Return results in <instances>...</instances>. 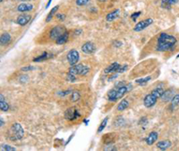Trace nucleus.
Instances as JSON below:
<instances>
[{
  "label": "nucleus",
  "mask_w": 179,
  "mask_h": 151,
  "mask_svg": "<svg viewBox=\"0 0 179 151\" xmlns=\"http://www.w3.org/2000/svg\"><path fill=\"white\" fill-rule=\"evenodd\" d=\"M89 2H90V0H76L75 4L78 7H84V6L88 5Z\"/></svg>",
  "instance_id": "obj_31"
},
{
  "label": "nucleus",
  "mask_w": 179,
  "mask_h": 151,
  "mask_svg": "<svg viewBox=\"0 0 179 151\" xmlns=\"http://www.w3.org/2000/svg\"><path fill=\"white\" fill-rule=\"evenodd\" d=\"M18 1H21V2H28L30 0H18Z\"/></svg>",
  "instance_id": "obj_49"
},
{
  "label": "nucleus",
  "mask_w": 179,
  "mask_h": 151,
  "mask_svg": "<svg viewBox=\"0 0 179 151\" xmlns=\"http://www.w3.org/2000/svg\"><path fill=\"white\" fill-rule=\"evenodd\" d=\"M151 76L144 77V78H140V79H137V80L135 81V82H136L137 84H139L140 86H144V85H146V84L149 82V81H151Z\"/></svg>",
  "instance_id": "obj_26"
},
{
  "label": "nucleus",
  "mask_w": 179,
  "mask_h": 151,
  "mask_svg": "<svg viewBox=\"0 0 179 151\" xmlns=\"http://www.w3.org/2000/svg\"><path fill=\"white\" fill-rule=\"evenodd\" d=\"M176 38L167 33H161L158 38V44L156 46L157 51L159 52H166V51H172L175 48L176 44Z\"/></svg>",
  "instance_id": "obj_1"
},
{
  "label": "nucleus",
  "mask_w": 179,
  "mask_h": 151,
  "mask_svg": "<svg viewBox=\"0 0 179 151\" xmlns=\"http://www.w3.org/2000/svg\"><path fill=\"white\" fill-rule=\"evenodd\" d=\"M81 33H82V30H74V32H73L74 35H80V34H81Z\"/></svg>",
  "instance_id": "obj_45"
},
{
  "label": "nucleus",
  "mask_w": 179,
  "mask_h": 151,
  "mask_svg": "<svg viewBox=\"0 0 179 151\" xmlns=\"http://www.w3.org/2000/svg\"><path fill=\"white\" fill-rule=\"evenodd\" d=\"M113 45H114L116 47H120L121 46H123V43H122L121 41H119V40H116V41H114Z\"/></svg>",
  "instance_id": "obj_42"
},
{
  "label": "nucleus",
  "mask_w": 179,
  "mask_h": 151,
  "mask_svg": "<svg viewBox=\"0 0 179 151\" xmlns=\"http://www.w3.org/2000/svg\"><path fill=\"white\" fill-rule=\"evenodd\" d=\"M2 2H3V0H1V3H2Z\"/></svg>",
  "instance_id": "obj_51"
},
{
  "label": "nucleus",
  "mask_w": 179,
  "mask_h": 151,
  "mask_svg": "<svg viewBox=\"0 0 179 151\" xmlns=\"http://www.w3.org/2000/svg\"><path fill=\"white\" fill-rule=\"evenodd\" d=\"M89 123H90V120H87V119H83V123H84L85 125H88V124H89Z\"/></svg>",
  "instance_id": "obj_47"
},
{
  "label": "nucleus",
  "mask_w": 179,
  "mask_h": 151,
  "mask_svg": "<svg viewBox=\"0 0 179 151\" xmlns=\"http://www.w3.org/2000/svg\"><path fill=\"white\" fill-rule=\"evenodd\" d=\"M31 15H22L17 17L16 23L20 26H25L26 24H28V23L31 21Z\"/></svg>",
  "instance_id": "obj_11"
},
{
  "label": "nucleus",
  "mask_w": 179,
  "mask_h": 151,
  "mask_svg": "<svg viewBox=\"0 0 179 151\" xmlns=\"http://www.w3.org/2000/svg\"><path fill=\"white\" fill-rule=\"evenodd\" d=\"M10 133L11 136L9 137L10 140H17V139H22L24 136V131L22 127V125L18 123H15L11 129H10Z\"/></svg>",
  "instance_id": "obj_2"
},
{
  "label": "nucleus",
  "mask_w": 179,
  "mask_h": 151,
  "mask_svg": "<svg viewBox=\"0 0 179 151\" xmlns=\"http://www.w3.org/2000/svg\"><path fill=\"white\" fill-rule=\"evenodd\" d=\"M108 99L109 100V101H116V88H114L112 89L111 90H109L108 92Z\"/></svg>",
  "instance_id": "obj_23"
},
{
  "label": "nucleus",
  "mask_w": 179,
  "mask_h": 151,
  "mask_svg": "<svg viewBox=\"0 0 179 151\" xmlns=\"http://www.w3.org/2000/svg\"><path fill=\"white\" fill-rule=\"evenodd\" d=\"M171 147V141L170 140H161V141H159L157 143V147L159 149H161V150H166L167 148H169Z\"/></svg>",
  "instance_id": "obj_18"
},
{
  "label": "nucleus",
  "mask_w": 179,
  "mask_h": 151,
  "mask_svg": "<svg viewBox=\"0 0 179 151\" xmlns=\"http://www.w3.org/2000/svg\"><path fill=\"white\" fill-rule=\"evenodd\" d=\"M34 8L32 4L30 3H21L18 7H17V11L20 13H25V12H29L31 11Z\"/></svg>",
  "instance_id": "obj_10"
},
{
  "label": "nucleus",
  "mask_w": 179,
  "mask_h": 151,
  "mask_svg": "<svg viewBox=\"0 0 179 151\" xmlns=\"http://www.w3.org/2000/svg\"><path fill=\"white\" fill-rule=\"evenodd\" d=\"M9 108H10V107L6 102L4 95L1 94V95H0V109H1V111H3V112H7V111L9 110Z\"/></svg>",
  "instance_id": "obj_19"
},
{
  "label": "nucleus",
  "mask_w": 179,
  "mask_h": 151,
  "mask_svg": "<svg viewBox=\"0 0 179 151\" xmlns=\"http://www.w3.org/2000/svg\"><path fill=\"white\" fill-rule=\"evenodd\" d=\"M124 85H126V84H125V82H124V81H117V82H116V84H115V88H120V87L124 86Z\"/></svg>",
  "instance_id": "obj_39"
},
{
  "label": "nucleus",
  "mask_w": 179,
  "mask_h": 151,
  "mask_svg": "<svg viewBox=\"0 0 179 151\" xmlns=\"http://www.w3.org/2000/svg\"><path fill=\"white\" fill-rule=\"evenodd\" d=\"M147 123H148V120H147L146 117H143V118L140 120V122H139V123H140L141 125H146Z\"/></svg>",
  "instance_id": "obj_41"
},
{
  "label": "nucleus",
  "mask_w": 179,
  "mask_h": 151,
  "mask_svg": "<svg viewBox=\"0 0 179 151\" xmlns=\"http://www.w3.org/2000/svg\"><path fill=\"white\" fill-rule=\"evenodd\" d=\"M157 139H158V132L157 131H151L148 135V137L145 139V141H146L147 145L151 146L157 141Z\"/></svg>",
  "instance_id": "obj_13"
},
{
  "label": "nucleus",
  "mask_w": 179,
  "mask_h": 151,
  "mask_svg": "<svg viewBox=\"0 0 179 151\" xmlns=\"http://www.w3.org/2000/svg\"><path fill=\"white\" fill-rule=\"evenodd\" d=\"M105 150H116V148L112 145V144H108L106 146V147L104 148Z\"/></svg>",
  "instance_id": "obj_40"
},
{
  "label": "nucleus",
  "mask_w": 179,
  "mask_h": 151,
  "mask_svg": "<svg viewBox=\"0 0 179 151\" xmlns=\"http://www.w3.org/2000/svg\"><path fill=\"white\" fill-rule=\"evenodd\" d=\"M19 81H20L21 82H23V83L27 82V81H29V76L26 75V74H23V75H22V76L19 78Z\"/></svg>",
  "instance_id": "obj_35"
},
{
  "label": "nucleus",
  "mask_w": 179,
  "mask_h": 151,
  "mask_svg": "<svg viewBox=\"0 0 179 151\" xmlns=\"http://www.w3.org/2000/svg\"><path fill=\"white\" fill-rule=\"evenodd\" d=\"M35 68L33 67V66H31V65H28V66H24V67H23L22 68V71L23 72H28V71H32V70H34Z\"/></svg>",
  "instance_id": "obj_38"
},
{
  "label": "nucleus",
  "mask_w": 179,
  "mask_h": 151,
  "mask_svg": "<svg viewBox=\"0 0 179 151\" xmlns=\"http://www.w3.org/2000/svg\"><path fill=\"white\" fill-rule=\"evenodd\" d=\"M141 15H142V12H141V11H139V12H134V13L131 15V18H132V20L133 22H135V21L137 20V18L140 17Z\"/></svg>",
  "instance_id": "obj_34"
},
{
  "label": "nucleus",
  "mask_w": 179,
  "mask_h": 151,
  "mask_svg": "<svg viewBox=\"0 0 179 151\" xmlns=\"http://www.w3.org/2000/svg\"><path fill=\"white\" fill-rule=\"evenodd\" d=\"M118 76H119V73H116V74H113V75H111V76H110V77L108 78V81H113L114 79L117 78Z\"/></svg>",
  "instance_id": "obj_43"
},
{
  "label": "nucleus",
  "mask_w": 179,
  "mask_h": 151,
  "mask_svg": "<svg viewBox=\"0 0 179 151\" xmlns=\"http://www.w3.org/2000/svg\"><path fill=\"white\" fill-rule=\"evenodd\" d=\"M51 3H52V0H49V2H48V4L46 5V9H48V8L49 7V6L51 5Z\"/></svg>",
  "instance_id": "obj_46"
},
{
  "label": "nucleus",
  "mask_w": 179,
  "mask_h": 151,
  "mask_svg": "<svg viewBox=\"0 0 179 151\" xmlns=\"http://www.w3.org/2000/svg\"><path fill=\"white\" fill-rule=\"evenodd\" d=\"M0 122H1V124H0V126H3L4 125V123H3V118H1V119H0Z\"/></svg>",
  "instance_id": "obj_48"
},
{
  "label": "nucleus",
  "mask_w": 179,
  "mask_h": 151,
  "mask_svg": "<svg viewBox=\"0 0 179 151\" xmlns=\"http://www.w3.org/2000/svg\"><path fill=\"white\" fill-rule=\"evenodd\" d=\"M179 105V94H176L173 97V98L171 99V103H170V109L171 110H175V107Z\"/></svg>",
  "instance_id": "obj_22"
},
{
  "label": "nucleus",
  "mask_w": 179,
  "mask_h": 151,
  "mask_svg": "<svg viewBox=\"0 0 179 151\" xmlns=\"http://www.w3.org/2000/svg\"><path fill=\"white\" fill-rule=\"evenodd\" d=\"M81 98V94H80V92L79 91H73V93H72V95H71V100L73 102H76V101H78V100Z\"/></svg>",
  "instance_id": "obj_30"
},
{
  "label": "nucleus",
  "mask_w": 179,
  "mask_h": 151,
  "mask_svg": "<svg viewBox=\"0 0 179 151\" xmlns=\"http://www.w3.org/2000/svg\"><path fill=\"white\" fill-rule=\"evenodd\" d=\"M127 69H128V65H120L119 68L117 69L116 73H124L125 71H127Z\"/></svg>",
  "instance_id": "obj_32"
},
{
  "label": "nucleus",
  "mask_w": 179,
  "mask_h": 151,
  "mask_svg": "<svg viewBox=\"0 0 179 151\" xmlns=\"http://www.w3.org/2000/svg\"><path fill=\"white\" fill-rule=\"evenodd\" d=\"M56 18H57L58 21H64V20L65 19V15H64V14H57V15H56Z\"/></svg>",
  "instance_id": "obj_37"
},
{
  "label": "nucleus",
  "mask_w": 179,
  "mask_h": 151,
  "mask_svg": "<svg viewBox=\"0 0 179 151\" xmlns=\"http://www.w3.org/2000/svg\"><path fill=\"white\" fill-rule=\"evenodd\" d=\"M73 136H74V133H73V134H71V135H70V137L68 138V139H67V140L65 141V146H66V145H67V144H68V143H69V142L71 141V139H73Z\"/></svg>",
  "instance_id": "obj_44"
},
{
  "label": "nucleus",
  "mask_w": 179,
  "mask_h": 151,
  "mask_svg": "<svg viewBox=\"0 0 179 151\" xmlns=\"http://www.w3.org/2000/svg\"><path fill=\"white\" fill-rule=\"evenodd\" d=\"M80 116H81V115L79 114V112L75 107H69L65 112V118L68 121H73V120L79 118Z\"/></svg>",
  "instance_id": "obj_7"
},
{
  "label": "nucleus",
  "mask_w": 179,
  "mask_h": 151,
  "mask_svg": "<svg viewBox=\"0 0 179 151\" xmlns=\"http://www.w3.org/2000/svg\"><path fill=\"white\" fill-rule=\"evenodd\" d=\"M178 2V0H161L162 7L166 8H169L172 5L176 4Z\"/></svg>",
  "instance_id": "obj_25"
},
{
  "label": "nucleus",
  "mask_w": 179,
  "mask_h": 151,
  "mask_svg": "<svg viewBox=\"0 0 179 151\" xmlns=\"http://www.w3.org/2000/svg\"><path fill=\"white\" fill-rule=\"evenodd\" d=\"M176 58H179V54H178V55L176 56Z\"/></svg>",
  "instance_id": "obj_50"
},
{
  "label": "nucleus",
  "mask_w": 179,
  "mask_h": 151,
  "mask_svg": "<svg viewBox=\"0 0 179 151\" xmlns=\"http://www.w3.org/2000/svg\"><path fill=\"white\" fill-rule=\"evenodd\" d=\"M153 19L152 18H148L145 20L141 21L140 23H138L137 24H135V26L133 27V30L135 32H140L143 30H145L146 28H148L149 26H151L153 23Z\"/></svg>",
  "instance_id": "obj_6"
},
{
  "label": "nucleus",
  "mask_w": 179,
  "mask_h": 151,
  "mask_svg": "<svg viewBox=\"0 0 179 151\" xmlns=\"http://www.w3.org/2000/svg\"><path fill=\"white\" fill-rule=\"evenodd\" d=\"M71 92H72V89H66V90H65V91H60V92H58V95H61L62 97H65V96L69 95Z\"/></svg>",
  "instance_id": "obj_36"
},
{
  "label": "nucleus",
  "mask_w": 179,
  "mask_h": 151,
  "mask_svg": "<svg viewBox=\"0 0 179 151\" xmlns=\"http://www.w3.org/2000/svg\"><path fill=\"white\" fill-rule=\"evenodd\" d=\"M59 9V6L57 5V6H56V7H54L52 9H51V11L49 13V15H47V19H46V22L47 23H49L52 19H53V17H54V15L57 12V10Z\"/></svg>",
  "instance_id": "obj_24"
},
{
  "label": "nucleus",
  "mask_w": 179,
  "mask_h": 151,
  "mask_svg": "<svg viewBox=\"0 0 179 151\" xmlns=\"http://www.w3.org/2000/svg\"><path fill=\"white\" fill-rule=\"evenodd\" d=\"M108 117H106L102 122H101V123L100 124V126H99V128H98V133H100V132H101V131H104V129L106 128V126H107V124H108Z\"/></svg>",
  "instance_id": "obj_29"
},
{
  "label": "nucleus",
  "mask_w": 179,
  "mask_h": 151,
  "mask_svg": "<svg viewBox=\"0 0 179 151\" xmlns=\"http://www.w3.org/2000/svg\"><path fill=\"white\" fill-rule=\"evenodd\" d=\"M174 96H175L174 95V91L172 89H169V90L164 91V93L162 94V96L160 97V98H161L162 101H164V102H168V101H170V100L173 98Z\"/></svg>",
  "instance_id": "obj_14"
},
{
  "label": "nucleus",
  "mask_w": 179,
  "mask_h": 151,
  "mask_svg": "<svg viewBox=\"0 0 179 151\" xmlns=\"http://www.w3.org/2000/svg\"><path fill=\"white\" fill-rule=\"evenodd\" d=\"M157 100H158V97H155L154 95H152L151 93L147 95L144 99H143V104L145 106V107L147 108H151L153 106H155V104L157 103Z\"/></svg>",
  "instance_id": "obj_9"
},
{
  "label": "nucleus",
  "mask_w": 179,
  "mask_h": 151,
  "mask_svg": "<svg viewBox=\"0 0 179 151\" xmlns=\"http://www.w3.org/2000/svg\"><path fill=\"white\" fill-rule=\"evenodd\" d=\"M91 68L87 65H73L72 67H70L69 71H68V73L69 74H72V75H80V76H84L86 75Z\"/></svg>",
  "instance_id": "obj_3"
},
{
  "label": "nucleus",
  "mask_w": 179,
  "mask_h": 151,
  "mask_svg": "<svg viewBox=\"0 0 179 151\" xmlns=\"http://www.w3.org/2000/svg\"><path fill=\"white\" fill-rule=\"evenodd\" d=\"M2 148H3L4 150H6V151H15V150H16L15 147H11V146H9V145H7V144H3V145H2Z\"/></svg>",
  "instance_id": "obj_33"
},
{
  "label": "nucleus",
  "mask_w": 179,
  "mask_h": 151,
  "mask_svg": "<svg viewBox=\"0 0 179 151\" xmlns=\"http://www.w3.org/2000/svg\"><path fill=\"white\" fill-rule=\"evenodd\" d=\"M65 31H67V30H65V28L64 26H61V25L56 26V27H54V28H52L50 30V31H49V38H50V39L57 40Z\"/></svg>",
  "instance_id": "obj_4"
},
{
  "label": "nucleus",
  "mask_w": 179,
  "mask_h": 151,
  "mask_svg": "<svg viewBox=\"0 0 179 151\" xmlns=\"http://www.w3.org/2000/svg\"><path fill=\"white\" fill-rule=\"evenodd\" d=\"M11 42V36L9 33L5 32L1 35V38H0V44L1 46H7Z\"/></svg>",
  "instance_id": "obj_17"
},
{
  "label": "nucleus",
  "mask_w": 179,
  "mask_h": 151,
  "mask_svg": "<svg viewBox=\"0 0 179 151\" xmlns=\"http://www.w3.org/2000/svg\"><path fill=\"white\" fill-rule=\"evenodd\" d=\"M124 123H125V121L122 116H118L114 122V124L116 127H121V126L124 125Z\"/></svg>",
  "instance_id": "obj_28"
},
{
  "label": "nucleus",
  "mask_w": 179,
  "mask_h": 151,
  "mask_svg": "<svg viewBox=\"0 0 179 151\" xmlns=\"http://www.w3.org/2000/svg\"><path fill=\"white\" fill-rule=\"evenodd\" d=\"M81 51H82V53H84L86 55H92L96 51V46L94 43H92L91 41H88L82 45Z\"/></svg>",
  "instance_id": "obj_8"
},
{
  "label": "nucleus",
  "mask_w": 179,
  "mask_h": 151,
  "mask_svg": "<svg viewBox=\"0 0 179 151\" xmlns=\"http://www.w3.org/2000/svg\"><path fill=\"white\" fill-rule=\"evenodd\" d=\"M53 56L52 55H50L49 53H48V52H43L40 56H39V57H35V58H33V62H35V63H38V62H42V61H45V60H48L49 58H50V57H52Z\"/></svg>",
  "instance_id": "obj_16"
},
{
  "label": "nucleus",
  "mask_w": 179,
  "mask_h": 151,
  "mask_svg": "<svg viewBox=\"0 0 179 151\" xmlns=\"http://www.w3.org/2000/svg\"><path fill=\"white\" fill-rule=\"evenodd\" d=\"M120 15V9H115L109 14L107 15L106 16V21L107 22H113L116 19H117Z\"/></svg>",
  "instance_id": "obj_12"
},
{
  "label": "nucleus",
  "mask_w": 179,
  "mask_h": 151,
  "mask_svg": "<svg viewBox=\"0 0 179 151\" xmlns=\"http://www.w3.org/2000/svg\"><path fill=\"white\" fill-rule=\"evenodd\" d=\"M129 107V101L127 99H123V100H121V102L118 104V106H117V107H116V109H117V111H124V110H125L127 107Z\"/></svg>",
  "instance_id": "obj_21"
},
{
  "label": "nucleus",
  "mask_w": 179,
  "mask_h": 151,
  "mask_svg": "<svg viewBox=\"0 0 179 151\" xmlns=\"http://www.w3.org/2000/svg\"><path fill=\"white\" fill-rule=\"evenodd\" d=\"M68 38H69V33H68V31H65L62 36H60L56 40V43L57 45H64V44H65L68 41Z\"/></svg>",
  "instance_id": "obj_20"
},
{
  "label": "nucleus",
  "mask_w": 179,
  "mask_h": 151,
  "mask_svg": "<svg viewBox=\"0 0 179 151\" xmlns=\"http://www.w3.org/2000/svg\"><path fill=\"white\" fill-rule=\"evenodd\" d=\"M163 93H164V89H163V88H161V87H157L155 89H153V90L151 91V94L154 95L155 97H157L158 98H159V97L162 96Z\"/></svg>",
  "instance_id": "obj_27"
},
{
  "label": "nucleus",
  "mask_w": 179,
  "mask_h": 151,
  "mask_svg": "<svg viewBox=\"0 0 179 151\" xmlns=\"http://www.w3.org/2000/svg\"><path fill=\"white\" fill-rule=\"evenodd\" d=\"M66 59L69 63V65L71 66L73 65H77L79 59H80V55L78 53L77 50L75 49H71L70 51L67 53V56H66Z\"/></svg>",
  "instance_id": "obj_5"
},
{
  "label": "nucleus",
  "mask_w": 179,
  "mask_h": 151,
  "mask_svg": "<svg viewBox=\"0 0 179 151\" xmlns=\"http://www.w3.org/2000/svg\"><path fill=\"white\" fill-rule=\"evenodd\" d=\"M119 66H120V65L118 63H113L110 65H108V67H106V69L104 70V73L108 74V73H116V71L119 68Z\"/></svg>",
  "instance_id": "obj_15"
}]
</instances>
